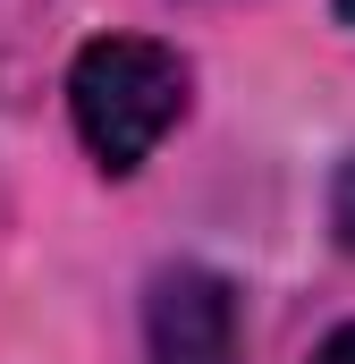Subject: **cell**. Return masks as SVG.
I'll return each instance as SVG.
<instances>
[{
    "instance_id": "obj_4",
    "label": "cell",
    "mask_w": 355,
    "mask_h": 364,
    "mask_svg": "<svg viewBox=\"0 0 355 364\" xmlns=\"http://www.w3.org/2000/svg\"><path fill=\"white\" fill-rule=\"evenodd\" d=\"M313 364H355V322H339V331L313 348Z\"/></svg>"
},
{
    "instance_id": "obj_5",
    "label": "cell",
    "mask_w": 355,
    "mask_h": 364,
    "mask_svg": "<svg viewBox=\"0 0 355 364\" xmlns=\"http://www.w3.org/2000/svg\"><path fill=\"white\" fill-rule=\"evenodd\" d=\"M330 9H339V26H355V0H330Z\"/></svg>"
},
{
    "instance_id": "obj_3",
    "label": "cell",
    "mask_w": 355,
    "mask_h": 364,
    "mask_svg": "<svg viewBox=\"0 0 355 364\" xmlns=\"http://www.w3.org/2000/svg\"><path fill=\"white\" fill-rule=\"evenodd\" d=\"M330 237H339V246L355 255V153L339 161V170H330Z\"/></svg>"
},
{
    "instance_id": "obj_2",
    "label": "cell",
    "mask_w": 355,
    "mask_h": 364,
    "mask_svg": "<svg viewBox=\"0 0 355 364\" xmlns=\"http://www.w3.org/2000/svg\"><path fill=\"white\" fill-rule=\"evenodd\" d=\"M144 364H246L237 279L212 263H161L144 288Z\"/></svg>"
},
{
    "instance_id": "obj_1",
    "label": "cell",
    "mask_w": 355,
    "mask_h": 364,
    "mask_svg": "<svg viewBox=\"0 0 355 364\" xmlns=\"http://www.w3.org/2000/svg\"><path fill=\"white\" fill-rule=\"evenodd\" d=\"M195 110V68L153 34H93L68 60V127L102 178H136Z\"/></svg>"
}]
</instances>
